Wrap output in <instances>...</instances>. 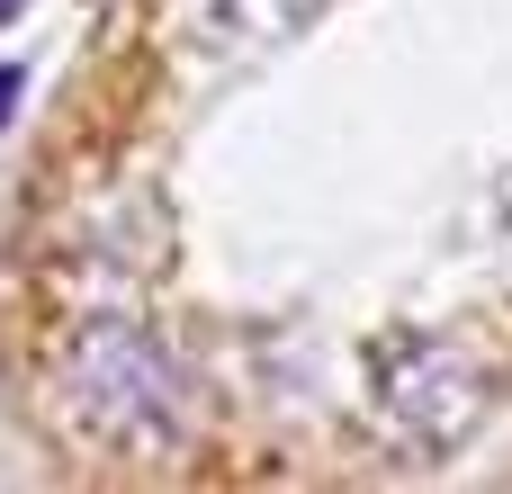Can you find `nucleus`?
I'll return each mask as SVG.
<instances>
[{"mask_svg": "<svg viewBox=\"0 0 512 494\" xmlns=\"http://www.w3.org/2000/svg\"><path fill=\"white\" fill-rule=\"evenodd\" d=\"M63 396H72V423L99 441V450H180L189 423H198V396H189V369L135 333V324H99L81 333L72 369H63Z\"/></svg>", "mask_w": 512, "mask_h": 494, "instance_id": "obj_1", "label": "nucleus"}, {"mask_svg": "<svg viewBox=\"0 0 512 494\" xmlns=\"http://www.w3.org/2000/svg\"><path fill=\"white\" fill-rule=\"evenodd\" d=\"M18 90H27V63H0V126L18 117Z\"/></svg>", "mask_w": 512, "mask_h": 494, "instance_id": "obj_2", "label": "nucleus"}, {"mask_svg": "<svg viewBox=\"0 0 512 494\" xmlns=\"http://www.w3.org/2000/svg\"><path fill=\"white\" fill-rule=\"evenodd\" d=\"M9 9H18V0H0V27H9Z\"/></svg>", "mask_w": 512, "mask_h": 494, "instance_id": "obj_3", "label": "nucleus"}]
</instances>
